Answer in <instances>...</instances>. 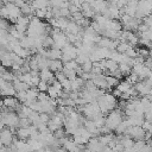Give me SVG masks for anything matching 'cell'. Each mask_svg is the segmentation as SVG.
Here are the masks:
<instances>
[{
  "label": "cell",
  "instance_id": "3",
  "mask_svg": "<svg viewBox=\"0 0 152 152\" xmlns=\"http://www.w3.org/2000/svg\"><path fill=\"white\" fill-rule=\"evenodd\" d=\"M152 14V1H140L138 2L135 18H145L147 15Z\"/></svg>",
  "mask_w": 152,
  "mask_h": 152
},
{
  "label": "cell",
  "instance_id": "4",
  "mask_svg": "<svg viewBox=\"0 0 152 152\" xmlns=\"http://www.w3.org/2000/svg\"><path fill=\"white\" fill-rule=\"evenodd\" d=\"M126 133H127V135L131 139L145 140V131L141 127H139V126H131V127H128Z\"/></svg>",
  "mask_w": 152,
  "mask_h": 152
},
{
  "label": "cell",
  "instance_id": "11",
  "mask_svg": "<svg viewBox=\"0 0 152 152\" xmlns=\"http://www.w3.org/2000/svg\"><path fill=\"white\" fill-rule=\"evenodd\" d=\"M148 56H150V58L152 59V49H151V50H148Z\"/></svg>",
  "mask_w": 152,
  "mask_h": 152
},
{
  "label": "cell",
  "instance_id": "7",
  "mask_svg": "<svg viewBox=\"0 0 152 152\" xmlns=\"http://www.w3.org/2000/svg\"><path fill=\"white\" fill-rule=\"evenodd\" d=\"M131 88H132V84H131L127 80H125V81H122V82H119V84L116 86V90H118L120 94L127 93Z\"/></svg>",
  "mask_w": 152,
  "mask_h": 152
},
{
  "label": "cell",
  "instance_id": "6",
  "mask_svg": "<svg viewBox=\"0 0 152 152\" xmlns=\"http://www.w3.org/2000/svg\"><path fill=\"white\" fill-rule=\"evenodd\" d=\"M137 7H138V2L137 1H131V2H127L126 4V7H125V14L129 15V17H135V13H137Z\"/></svg>",
  "mask_w": 152,
  "mask_h": 152
},
{
  "label": "cell",
  "instance_id": "5",
  "mask_svg": "<svg viewBox=\"0 0 152 152\" xmlns=\"http://www.w3.org/2000/svg\"><path fill=\"white\" fill-rule=\"evenodd\" d=\"M134 89H135V91H137L138 94L144 95V96H147V95L150 94V91H151L152 87H151L146 81H139V82H137V83H135Z\"/></svg>",
  "mask_w": 152,
  "mask_h": 152
},
{
  "label": "cell",
  "instance_id": "10",
  "mask_svg": "<svg viewBox=\"0 0 152 152\" xmlns=\"http://www.w3.org/2000/svg\"><path fill=\"white\" fill-rule=\"evenodd\" d=\"M48 88H49V86H48V83H46V82L40 81V82L38 83V89H39V90L45 91V90H48Z\"/></svg>",
  "mask_w": 152,
  "mask_h": 152
},
{
  "label": "cell",
  "instance_id": "1",
  "mask_svg": "<svg viewBox=\"0 0 152 152\" xmlns=\"http://www.w3.org/2000/svg\"><path fill=\"white\" fill-rule=\"evenodd\" d=\"M99 108H100V112L101 113H107V112H112L116 104V99L110 95V94H102L99 100L96 101Z\"/></svg>",
  "mask_w": 152,
  "mask_h": 152
},
{
  "label": "cell",
  "instance_id": "8",
  "mask_svg": "<svg viewBox=\"0 0 152 152\" xmlns=\"http://www.w3.org/2000/svg\"><path fill=\"white\" fill-rule=\"evenodd\" d=\"M40 78H42V81L43 82H50L52 78H53V75H52V72L49 70V69H44V70H42V72H40Z\"/></svg>",
  "mask_w": 152,
  "mask_h": 152
},
{
  "label": "cell",
  "instance_id": "9",
  "mask_svg": "<svg viewBox=\"0 0 152 152\" xmlns=\"http://www.w3.org/2000/svg\"><path fill=\"white\" fill-rule=\"evenodd\" d=\"M106 82H107V86H109V87H114V86L119 84L118 78H115L114 76H107L106 77Z\"/></svg>",
  "mask_w": 152,
  "mask_h": 152
},
{
  "label": "cell",
  "instance_id": "2",
  "mask_svg": "<svg viewBox=\"0 0 152 152\" xmlns=\"http://www.w3.org/2000/svg\"><path fill=\"white\" fill-rule=\"evenodd\" d=\"M121 121H122V113H121V110L114 109V110H112V112L108 114V116L106 118L104 126H106L109 131H114V129H116V127L120 125Z\"/></svg>",
  "mask_w": 152,
  "mask_h": 152
}]
</instances>
